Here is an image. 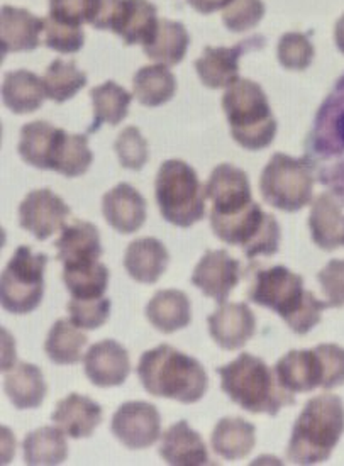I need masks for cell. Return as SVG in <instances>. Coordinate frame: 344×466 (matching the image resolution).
<instances>
[{
    "instance_id": "cell-1",
    "label": "cell",
    "mask_w": 344,
    "mask_h": 466,
    "mask_svg": "<svg viewBox=\"0 0 344 466\" xmlns=\"http://www.w3.org/2000/svg\"><path fill=\"white\" fill-rule=\"evenodd\" d=\"M249 300L277 312L298 336L312 331L322 320V312L329 307L314 292L306 290L304 279L287 267L257 271L249 289Z\"/></svg>"
},
{
    "instance_id": "cell-2",
    "label": "cell",
    "mask_w": 344,
    "mask_h": 466,
    "mask_svg": "<svg viewBox=\"0 0 344 466\" xmlns=\"http://www.w3.org/2000/svg\"><path fill=\"white\" fill-rule=\"evenodd\" d=\"M136 371L149 395L182 404H196L209 389V377L200 361L170 344L145 351Z\"/></svg>"
},
{
    "instance_id": "cell-3",
    "label": "cell",
    "mask_w": 344,
    "mask_h": 466,
    "mask_svg": "<svg viewBox=\"0 0 344 466\" xmlns=\"http://www.w3.org/2000/svg\"><path fill=\"white\" fill-rule=\"evenodd\" d=\"M218 373L222 392L251 414L275 418L283 407L295 405V393L282 387L275 369L271 370L258 356L241 353L231 363L218 369Z\"/></svg>"
},
{
    "instance_id": "cell-4",
    "label": "cell",
    "mask_w": 344,
    "mask_h": 466,
    "mask_svg": "<svg viewBox=\"0 0 344 466\" xmlns=\"http://www.w3.org/2000/svg\"><path fill=\"white\" fill-rule=\"evenodd\" d=\"M344 432V404L334 393L310 399L297 418L287 448L294 465H319L329 460Z\"/></svg>"
},
{
    "instance_id": "cell-5",
    "label": "cell",
    "mask_w": 344,
    "mask_h": 466,
    "mask_svg": "<svg viewBox=\"0 0 344 466\" xmlns=\"http://www.w3.org/2000/svg\"><path fill=\"white\" fill-rule=\"evenodd\" d=\"M304 158L344 206V80L320 106Z\"/></svg>"
},
{
    "instance_id": "cell-6",
    "label": "cell",
    "mask_w": 344,
    "mask_h": 466,
    "mask_svg": "<svg viewBox=\"0 0 344 466\" xmlns=\"http://www.w3.org/2000/svg\"><path fill=\"white\" fill-rule=\"evenodd\" d=\"M222 109L234 141L248 151L270 147L277 136V119L265 90L249 78H239L226 88Z\"/></svg>"
},
{
    "instance_id": "cell-7",
    "label": "cell",
    "mask_w": 344,
    "mask_h": 466,
    "mask_svg": "<svg viewBox=\"0 0 344 466\" xmlns=\"http://www.w3.org/2000/svg\"><path fill=\"white\" fill-rule=\"evenodd\" d=\"M161 218L177 228H190L206 218V185L184 160L161 163L155 180Z\"/></svg>"
},
{
    "instance_id": "cell-8",
    "label": "cell",
    "mask_w": 344,
    "mask_h": 466,
    "mask_svg": "<svg viewBox=\"0 0 344 466\" xmlns=\"http://www.w3.org/2000/svg\"><path fill=\"white\" fill-rule=\"evenodd\" d=\"M210 228L222 243L241 248L248 259L271 257L280 249V224L255 200L234 214H210Z\"/></svg>"
},
{
    "instance_id": "cell-9",
    "label": "cell",
    "mask_w": 344,
    "mask_h": 466,
    "mask_svg": "<svg viewBox=\"0 0 344 466\" xmlns=\"http://www.w3.org/2000/svg\"><path fill=\"white\" fill-rule=\"evenodd\" d=\"M314 177L312 165L306 158L298 160L283 153H275L259 178L261 197L275 209L298 212L312 202Z\"/></svg>"
},
{
    "instance_id": "cell-10",
    "label": "cell",
    "mask_w": 344,
    "mask_h": 466,
    "mask_svg": "<svg viewBox=\"0 0 344 466\" xmlns=\"http://www.w3.org/2000/svg\"><path fill=\"white\" fill-rule=\"evenodd\" d=\"M48 255H35L29 246H19L0 277V304L15 314L35 312L45 295V270Z\"/></svg>"
},
{
    "instance_id": "cell-11",
    "label": "cell",
    "mask_w": 344,
    "mask_h": 466,
    "mask_svg": "<svg viewBox=\"0 0 344 466\" xmlns=\"http://www.w3.org/2000/svg\"><path fill=\"white\" fill-rule=\"evenodd\" d=\"M111 430L116 440L126 448L147 450L160 440V412L147 402H126L116 410Z\"/></svg>"
},
{
    "instance_id": "cell-12",
    "label": "cell",
    "mask_w": 344,
    "mask_h": 466,
    "mask_svg": "<svg viewBox=\"0 0 344 466\" xmlns=\"http://www.w3.org/2000/svg\"><path fill=\"white\" fill-rule=\"evenodd\" d=\"M72 209L62 197L49 188L33 190L19 206V226L33 234L37 241H46L53 234L62 231Z\"/></svg>"
},
{
    "instance_id": "cell-13",
    "label": "cell",
    "mask_w": 344,
    "mask_h": 466,
    "mask_svg": "<svg viewBox=\"0 0 344 466\" xmlns=\"http://www.w3.org/2000/svg\"><path fill=\"white\" fill-rule=\"evenodd\" d=\"M239 280L241 265L226 249H209L200 258L192 275V285L218 304L226 302Z\"/></svg>"
},
{
    "instance_id": "cell-14",
    "label": "cell",
    "mask_w": 344,
    "mask_h": 466,
    "mask_svg": "<svg viewBox=\"0 0 344 466\" xmlns=\"http://www.w3.org/2000/svg\"><path fill=\"white\" fill-rule=\"evenodd\" d=\"M206 196L212 200L210 214L228 216L253 202L251 185L245 170L231 163L218 165L206 184Z\"/></svg>"
},
{
    "instance_id": "cell-15",
    "label": "cell",
    "mask_w": 344,
    "mask_h": 466,
    "mask_svg": "<svg viewBox=\"0 0 344 466\" xmlns=\"http://www.w3.org/2000/svg\"><path fill=\"white\" fill-rule=\"evenodd\" d=\"M261 36L249 37L236 46H207L196 62V70L200 82L207 88H228L239 80V58L248 49L257 46Z\"/></svg>"
},
{
    "instance_id": "cell-16",
    "label": "cell",
    "mask_w": 344,
    "mask_h": 466,
    "mask_svg": "<svg viewBox=\"0 0 344 466\" xmlns=\"http://www.w3.org/2000/svg\"><path fill=\"white\" fill-rule=\"evenodd\" d=\"M207 322L214 343L226 351L241 350L257 332V318L245 302H224Z\"/></svg>"
},
{
    "instance_id": "cell-17",
    "label": "cell",
    "mask_w": 344,
    "mask_h": 466,
    "mask_svg": "<svg viewBox=\"0 0 344 466\" xmlns=\"http://www.w3.org/2000/svg\"><path fill=\"white\" fill-rule=\"evenodd\" d=\"M88 380L100 389L119 387L131 373V360L123 344L104 339L90 346L84 358Z\"/></svg>"
},
{
    "instance_id": "cell-18",
    "label": "cell",
    "mask_w": 344,
    "mask_h": 466,
    "mask_svg": "<svg viewBox=\"0 0 344 466\" xmlns=\"http://www.w3.org/2000/svg\"><path fill=\"white\" fill-rule=\"evenodd\" d=\"M102 212L114 231L133 234L147 222V200L133 185H116L102 198Z\"/></svg>"
},
{
    "instance_id": "cell-19",
    "label": "cell",
    "mask_w": 344,
    "mask_h": 466,
    "mask_svg": "<svg viewBox=\"0 0 344 466\" xmlns=\"http://www.w3.org/2000/svg\"><path fill=\"white\" fill-rule=\"evenodd\" d=\"M55 248L58 249L56 259L63 267L88 265L104 255L97 228L80 219L63 226L62 236L55 241Z\"/></svg>"
},
{
    "instance_id": "cell-20",
    "label": "cell",
    "mask_w": 344,
    "mask_h": 466,
    "mask_svg": "<svg viewBox=\"0 0 344 466\" xmlns=\"http://www.w3.org/2000/svg\"><path fill=\"white\" fill-rule=\"evenodd\" d=\"M51 420L72 440H86L94 434L102 422V407L86 395L70 393L62 399Z\"/></svg>"
},
{
    "instance_id": "cell-21",
    "label": "cell",
    "mask_w": 344,
    "mask_h": 466,
    "mask_svg": "<svg viewBox=\"0 0 344 466\" xmlns=\"http://www.w3.org/2000/svg\"><path fill=\"white\" fill-rule=\"evenodd\" d=\"M45 33V19L33 13L4 5L0 14V43L2 53H21L33 51L41 43V35Z\"/></svg>"
},
{
    "instance_id": "cell-22",
    "label": "cell",
    "mask_w": 344,
    "mask_h": 466,
    "mask_svg": "<svg viewBox=\"0 0 344 466\" xmlns=\"http://www.w3.org/2000/svg\"><path fill=\"white\" fill-rule=\"evenodd\" d=\"M278 381L288 392L308 393L322 385V363L316 350H292L275 365Z\"/></svg>"
},
{
    "instance_id": "cell-23",
    "label": "cell",
    "mask_w": 344,
    "mask_h": 466,
    "mask_svg": "<svg viewBox=\"0 0 344 466\" xmlns=\"http://www.w3.org/2000/svg\"><path fill=\"white\" fill-rule=\"evenodd\" d=\"M161 458L173 466L209 465L207 446L202 436L188 426L187 420H178L161 436Z\"/></svg>"
},
{
    "instance_id": "cell-24",
    "label": "cell",
    "mask_w": 344,
    "mask_h": 466,
    "mask_svg": "<svg viewBox=\"0 0 344 466\" xmlns=\"http://www.w3.org/2000/svg\"><path fill=\"white\" fill-rule=\"evenodd\" d=\"M168 263L170 253L157 238L136 239L127 246L124 255V268L127 275L136 282L147 285L158 282L168 268Z\"/></svg>"
},
{
    "instance_id": "cell-25",
    "label": "cell",
    "mask_w": 344,
    "mask_h": 466,
    "mask_svg": "<svg viewBox=\"0 0 344 466\" xmlns=\"http://www.w3.org/2000/svg\"><path fill=\"white\" fill-rule=\"evenodd\" d=\"M341 202L331 192L320 194L309 216V229L314 245L324 251H334L344 245V216Z\"/></svg>"
},
{
    "instance_id": "cell-26",
    "label": "cell",
    "mask_w": 344,
    "mask_h": 466,
    "mask_svg": "<svg viewBox=\"0 0 344 466\" xmlns=\"http://www.w3.org/2000/svg\"><path fill=\"white\" fill-rule=\"evenodd\" d=\"M158 23V9L149 0H124L111 31L127 46H143L155 35Z\"/></svg>"
},
{
    "instance_id": "cell-27",
    "label": "cell",
    "mask_w": 344,
    "mask_h": 466,
    "mask_svg": "<svg viewBox=\"0 0 344 466\" xmlns=\"http://www.w3.org/2000/svg\"><path fill=\"white\" fill-rule=\"evenodd\" d=\"M145 314L157 331L172 334L190 326L192 304L182 290L168 289L153 295V299L147 302Z\"/></svg>"
},
{
    "instance_id": "cell-28",
    "label": "cell",
    "mask_w": 344,
    "mask_h": 466,
    "mask_svg": "<svg viewBox=\"0 0 344 466\" xmlns=\"http://www.w3.org/2000/svg\"><path fill=\"white\" fill-rule=\"evenodd\" d=\"M4 390L17 410L37 409L48 393L43 371L33 363H17L5 371Z\"/></svg>"
},
{
    "instance_id": "cell-29",
    "label": "cell",
    "mask_w": 344,
    "mask_h": 466,
    "mask_svg": "<svg viewBox=\"0 0 344 466\" xmlns=\"http://www.w3.org/2000/svg\"><path fill=\"white\" fill-rule=\"evenodd\" d=\"M63 129L55 127L48 121L25 124L21 129L19 155L21 158L39 170H53L55 151L58 147Z\"/></svg>"
},
{
    "instance_id": "cell-30",
    "label": "cell",
    "mask_w": 344,
    "mask_h": 466,
    "mask_svg": "<svg viewBox=\"0 0 344 466\" xmlns=\"http://www.w3.org/2000/svg\"><path fill=\"white\" fill-rule=\"evenodd\" d=\"M214 453L224 460H241L253 451L257 444V428L241 418H224L210 434Z\"/></svg>"
},
{
    "instance_id": "cell-31",
    "label": "cell",
    "mask_w": 344,
    "mask_h": 466,
    "mask_svg": "<svg viewBox=\"0 0 344 466\" xmlns=\"http://www.w3.org/2000/svg\"><path fill=\"white\" fill-rule=\"evenodd\" d=\"M46 97L43 78L27 70L7 72L2 84V100L14 114L36 112Z\"/></svg>"
},
{
    "instance_id": "cell-32",
    "label": "cell",
    "mask_w": 344,
    "mask_h": 466,
    "mask_svg": "<svg viewBox=\"0 0 344 466\" xmlns=\"http://www.w3.org/2000/svg\"><path fill=\"white\" fill-rule=\"evenodd\" d=\"M188 45H190V35L182 23L160 19L153 37L147 41V45H143V51L153 62L175 66L184 62Z\"/></svg>"
},
{
    "instance_id": "cell-33",
    "label": "cell",
    "mask_w": 344,
    "mask_h": 466,
    "mask_svg": "<svg viewBox=\"0 0 344 466\" xmlns=\"http://www.w3.org/2000/svg\"><path fill=\"white\" fill-rule=\"evenodd\" d=\"M177 92V78L167 65H147L136 72L133 96L145 107H160Z\"/></svg>"
},
{
    "instance_id": "cell-34",
    "label": "cell",
    "mask_w": 344,
    "mask_h": 466,
    "mask_svg": "<svg viewBox=\"0 0 344 466\" xmlns=\"http://www.w3.org/2000/svg\"><path fill=\"white\" fill-rule=\"evenodd\" d=\"M133 97V94L112 80L92 88L90 98L94 106V123L88 127V133H97L104 124L117 126L123 123L129 114Z\"/></svg>"
},
{
    "instance_id": "cell-35",
    "label": "cell",
    "mask_w": 344,
    "mask_h": 466,
    "mask_svg": "<svg viewBox=\"0 0 344 466\" xmlns=\"http://www.w3.org/2000/svg\"><path fill=\"white\" fill-rule=\"evenodd\" d=\"M88 343L86 334L76 328L72 320H56L48 332L45 351L49 361L55 365H76L84 356V348Z\"/></svg>"
},
{
    "instance_id": "cell-36",
    "label": "cell",
    "mask_w": 344,
    "mask_h": 466,
    "mask_svg": "<svg viewBox=\"0 0 344 466\" xmlns=\"http://www.w3.org/2000/svg\"><path fill=\"white\" fill-rule=\"evenodd\" d=\"M60 428H39L25 436L23 442L25 463L31 466L62 465L68 458V444Z\"/></svg>"
},
{
    "instance_id": "cell-37",
    "label": "cell",
    "mask_w": 344,
    "mask_h": 466,
    "mask_svg": "<svg viewBox=\"0 0 344 466\" xmlns=\"http://www.w3.org/2000/svg\"><path fill=\"white\" fill-rule=\"evenodd\" d=\"M111 280L109 268L94 261L78 267H63V282L72 299H98L104 297Z\"/></svg>"
},
{
    "instance_id": "cell-38",
    "label": "cell",
    "mask_w": 344,
    "mask_h": 466,
    "mask_svg": "<svg viewBox=\"0 0 344 466\" xmlns=\"http://www.w3.org/2000/svg\"><path fill=\"white\" fill-rule=\"evenodd\" d=\"M92 161L94 155L88 147V137L63 131L55 151L51 172L62 173L66 178H76L88 172Z\"/></svg>"
},
{
    "instance_id": "cell-39",
    "label": "cell",
    "mask_w": 344,
    "mask_h": 466,
    "mask_svg": "<svg viewBox=\"0 0 344 466\" xmlns=\"http://www.w3.org/2000/svg\"><path fill=\"white\" fill-rule=\"evenodd\" d=\"M43 86L49 100L63 104L74 98L86 86V75L76 66V63L58 58L49 63L43 76Z\"/></svg>"
},
{
    "instance_id": "cell-40",
    "label": "cell",
    "mask_w": 344,
    "mask_h": 466,
    "mask_svg": "<svg viewBox=\"0 0 344 466\" xmlns=\"http://www.w3.org/2000/svg\"><path fill=\"white\" fill-rule=\"evenodd\" d=\"M45 45L53 51L72 55L78 53L86 45V33L82 25L45 17Z\"/></svg>"
},
{
    "instance_id": "cell-41",
    "label": "cell",
    "mask_w": 344,
    "mask_h": 466,
    "mask_svg": "<svg viewBox=\"0 0 344 466\" xmlns=\"http://www.w3.org/2000/svg\"><path fill=\"white\" fill-rule=\"evenodd\" d=\"M111 299L98 297V299H72L66 309L70 314V320L76 328L94 331L107 322L111 316Z\"/></svg>"
},
{
    "instance_id": "cell-42",
    "label": "cell",
    "mask_w": 344,
    "mask_h": 466,
    "mask_svg": "<svg viewBox=\"0 0 344 466\" xmlns=\"http://www.w3.org/2000/svg\"><path fill=\"white\" fill-rule=\"evenodd\" d=\"M314 45L304 33H287L280 37L277 56L283 68L292 72H304L314 60Z\"/></svg>"
},
{
    "instance_id": "cell-43",
    "label": "cell",
    "mask_w": 344,
    "mask_h": 466,
    "mask_svg": "<svg viewBox=\"0 0 344 466\" xmlns=\"http://www.w3.org/2000/svg\"><path fill=\"white\" fill-rule=\"evenodd\" d=\"M114 149L117 153L121 167L133 172H139L149 158L147 141L136 126H129L123 129V133L117 136L114 143Z\"/></svg>"
},
{
    "instance_id": "cell-44",
    "label": "cell",
    "mask_w": 344,
    "mask_h": 466,
    "mask_svg": "<svg viewBox=\"0 0 344 466\" xmlns=\"http://www.w3.org/2000/svg\"><path fill=\"white\" fill-rule=\"evenodd\" d=\"M265 13L263 0H233L222 13V23L233 33H245L257 27Z\"/></svg>"
},
{
    "instance_id": "cell-45",
    "label": "cell",
    "mask_w": 344,
    "mask_h": 466,
    "mask_svg": "<svg viewBox=\"0 0 344 466\" xmlns=\"http://www.w3.org/2000/svg\"><path fill=\"white\" fill-rule=\"evenodd\" d=\"M322 363V389L331 390L344 385V348L338 344H319L316 348Z\"/></svg>"
},
{
    "instance_id": "cell-46",
    "label": "cell",
    "mask_w": 344,
    "mask_h": 466,
    "mask_svg": "<svg viewBox=\"0 0 344 466\" xmlns=\"http://www.w3.org/2000/svg\"><path fill=\"white\" fill-rule=\"evenodd\" d=\"M318 280L329 307H344V259H331L318 273Z\"/></svg>"
},
{
    "instance_id": "cell-47",
    "label": "cell",
    "mask_w": 344,
    "mask_h": 466,
    "mask_svg": "<svg viewBox=\"0 0 344 466\" xmlns=\"http://www.w3.org/2000/svg\"><path fill=\"white\" fill-rule=\"evenodd\" d=\"M94 0H49V15L60 21L86 25Z\"/></svg>"
},
{
    "instance_id": "cell-48",
    "label": "cell",
    "mask_w": 344,
    "mask_h": 466,
    "mask_svg": "<svg viewBox=\"0 0 344 466\" xmlns=\"http://www.w3.org/2000/svg\"><path fill=\"white\" fill-rule=\"evenodd\" d=\"M123 2L124 0H94L86 25H94L98 31L112 29Z\"/></svg>"
},
{
    "instance_id": "cell-49",
    "label": "cell",
    "mask_w": 344,
    "mask_h": 466,
    "mask_svg": "<svg viewBox=\"0 0 344 466\" xmlns=\"http://www.w3.org/2000/svg\"><path fill=\"white\" fill-rule=\"evenodd\" d=\"M187 2L192 9H196L197 13L209 15L219 9H226L233 0H187Z\"/></svg>"
},
{
    "instance_id": "cell-50",
    "label": "cell",
    "mask_w": 344,
    "mask_h": 466,
    "mask_svg": "<svg viewBox=\"0 0 344 466\" xmlns=\"http://www.w3.org/2000/svg\"><path fill=\"white\" fill-rule=\"evenodd\" d=\"M334 41H336V46L344 55V14L338 19L336 27H334Z\"/></svg>"
}]
</instances>
